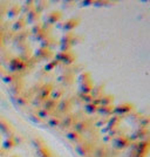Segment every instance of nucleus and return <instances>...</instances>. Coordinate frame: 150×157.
Returning a JSON list of instances; mask_svg holds the SVG:
<instances>
[{"label": "nucleus", "instance_id": "obj_1", "mask_svg": "<svg viewBox=\"0 0 150 157\" xmlns=\"http://www.w3.org/2000/svg\"><path fill=\"white\" fill-rule=\"evenodd\" d=\"M94 144L88 140H83L75 145V151L78 152L79 156L81 157H93V150H94Z\"/></svg>", "mask_w": 150, "mask_h": 157}, {"label": "nucleus", "instance_id": "obj_2", "mask_svg": "<svg viewBox=\"0 0 150 157\" xmlns=\"http://www.w3.org/2000/svg\"><path fill=\"white\" fill-rule=\"evenodd\" d=\"M8 69L11 73H22L24 71L27 69V65L24 60H21L19 56H14L8 61Z\"/></svg>", "mask_w": 150, "mask_h": 157}, {"label": "nucleus", "instance_id": "obj_3", "mask_svg": "<svg viewBox=\"0 0 150 157\" xmlns=\"http://www.w3.org/2000/svg\"><path fill=\"white\" fill-rule=\"evenodd\" d=\"M135 110V105L130 102H123L118 105H114V115H117L120 117L128 116Z\"/></svg>", "mask_w": 150, "mask_h": 157}, {"label": "nucleus", "instance_id": "obj_4", "mask_svg": "<svg viewBox=\"0 0 150 157\" xmlns=\"http://www.w3.org/2000/svg\"><path fill=\"white\" fill-rule=\"evenodd\" d=\"M91 125H93V123L90 122L89 118L81 117V118H78V121L74 124L73 129L76 130L78 132H80L81 135H85L86 132H89L91 130Z\"/></svg>", "mask_w": 150, "mask_h": 157}, {"label": "nucleus", "instance_id": "obj_5", "mask_svg": "<svg viewBox=\"0 0 150 157\" xmlns=\"http://www.w3.org/2000/svg\"><path fill=\"white\" fill-rule=\"evenodd\" d=\"M76 121H78V118L76 116L72 114V113H69V114H67V115H63L62 117H61V124H60V129L63 131H68L73 129V127L74 124L76 123Z\"/></svg>", "mask_w": 150, "mask_h": 157}, {"label": "nucleus", "instance_id": "obj_6", "mask_svg": "<svg viewBox=\"0 0 150 157\" xmlns=\"http://www.w3.org/2000/svg\"><path fill=\"white\" fill-rule=\"evenodd\" d=\"M62 17H63V14L60 10H53V11H49L48 13L46 14L45 22L49 24L51 26L56 25L58 22H60L62 20Z\"/></svg>", "mask_w": 150, "mask_h": 157}, {"label": "nucleus", "instance_id": "obj_7", "mask_svg": "<svg viewBox=\"0 0 150 157\" xmlns=\"http://www.w3.org/2000/svg\"><path fill=\"white\" fill-rule=\"evenodd\" d=\"M113 144H114V147L118 149V150H123V149H127V148H130L131 147V142L129 137L128 136H125V135H120L117 137H115L113 140Z\"/></svg>", "mask_w": 150, "mask_h": 157}, {"label": "nucleus", "instance_id": "obj_8", "mask_svg": "<svg viewBox=\"0 0 150 157\" xmlns=\"http://www.w3.org/2000/svg\"><path fill=\"white\" fill-rule=\"evenodd\" d=\"M130 142L135 143L137 141H143V140H148L149 137V128H138L137 130H135L130 136H128Z\"/></svg>", "mask_w": 150, "mask_h": 157}, {"label": "nucleus", "instance_id": "obj_9", "mask_svg": "<svg viewBox=\"0 0 150 157\" xmlns=\"http://www.w3.org/2000/svg\"><path fill=\"white\" fill-rule=\"evenodd\" d=\"M56 110L59 111L60 114H63L67 115L73 110V103L72 100L69 98H61L60 101H58V107H56Z\"/></svg>", "mask_w": 150, "mask_h": 157}, {"label": "nucleus", "instance_id": "obj_10", "mask_svg": "<svg viewBox=\"0 0 150 157\" xmlns=\"http://www.w3.org/2000/svg\"><path fill=\"white\" fill-rule=\"evenodd\" d=\"M53 87H54V86L52 85V82H46V83H44L42 87H41V89H40V92L37 94L35 98H39L40 101H42V102L46 101L47 98H49V96H51Z\"/></svg>", "mask_w": 150, "mask_h": 157}, {"label": "nucleus", "instance_id": "obj_11", "mask_svg": "<svg viewBox=\"0 0 150 157\" xmlns=\"http://www.w3.org/2000/svg\"><path fill=\"white\" fill-rule=\"evenodd\" d=\"M134 147V150L137 154H142V155H147L148 156V152L150 149V143L149 140H143V141H137L134 144H131Z\"/></svg>", "mask_w": 150, "mask_h": 157}, {"label": "nucleus", "instance_id": "obj_12", "mask_svg": "<svg viewBox=\"0 0 150 157\" xmlns=\"http://www.w3.org/2000/svg\"><path fill=\"white\" fill-rule=\"evenodd\" d=\"M80 22H81V19L78 18V17H75V18H69V19H67L66 21H63L61 25H60V28H62L65 32H72L73 29H75L76 27L80 25Z\"/></svg>", "mask_w": 150, "mask_h": 157}, {"label": "nucleus", "instance_id": "obj_13", "mask_svg": "<svg viewBox=\"0 0 150 157\" xmlns=\"http://www.w3.org/2000/svg\"><path fill=\"white\" fill-rule=\"evenodd\" d=\"M33 56L38 60V61H40V60H49L53 56V52H52V49L44 48V47H39V48L34 52Z\"/></svg>", "mask_w": 150, "mask_h": 157}, {"label": "nucleus", "instance_id": "obj_14", "mask_svg": "<svg viewBox=\"0 0 150 157\" xmlns=\"http://www.w3.org/2000/svg\"><path fill=\"white\" fill-rule=\"evenodd\" d=\"M56 81L62 86H71L75 81V76L72 72H65L56 78Z\"/></svg>", "mask_w": 150, "mask_h": 157}, {"label": "nucleus", "instance_id": "obj_15", "mask_svg": "<svg viewBox=\"0 0 150 157\" xmlns=\"http://www.w3.org/2000/svg\"><path fill=\"white\" fill-rule=\"evenodd\" d=\"M1 78H2V81L8 86L14 85V83H17V82L22 81L21 74H18V73H11V72L5 73V74H4V76H2Z\"/></svg>", "mask_w": 150, "mask_h": 157}, {"label": "nucleus", "instance_id": "obj_16", "mask_svg": "<svg viewBox=\"0 0 150 157\" xmlns=\"http://www.w3.org/2000/svg\"><path fill=\"white\" fill-rule=\"evenodd\" d=\"M0 132L2 135H6L7 137L13 136V132H14L13 125L11 124L8 121H6V120L0 118Z\"/></svg>", "mask_w": 150, "mask_h": 157}, {"label": "nucleus", "instance_id": "obj_17", "mask_svg": "<svg viewBox=\"0 0 150 157\" xmlns=\"http://www.w3.org/2000/svg\"><path fill=\"white\" fill-rule=\"evenodd\" d=\"M66 137L67 140L69 141V142H72V143H80V142H82L83 140H86L85 136L83 135H81L80 132H78L76 130H74V129H71V130H68L66 132Z\"/></svg>", "mask_w": 150, "mask_h": 157}, {"label": "nucleus", "instance_id": "obj_18", "mask_svg": "<svg viewBox=\"0 0 150 157\" xmlns=\"http://www.w3.org/2000/svg\"><path fill=\"white\" fill-rule=\"evenodd\" d=\"M25 20H26L27 25H31V26L35 25V24H39L40 13H39V12H37V11L33 8V10H31L29 12H27V13H26Z\"/></svg>", "mask_w": 150, "mask_h": 157}, {"label": "nucleus", "instance_id": "obj_19", "mask_svg": "<svg viewBox=\"0 0 150 157\" xmlns=\"http://www.w3.org/2000/svg\"><path fill=\"white\" fill-rule=\"evenodd\" d=\"M14 100H15V103L18 105H20V107H26V105H29L31 101H32L31 95L25 94V92L22 93V94H20V95H18V96H15Z\"/></svg>", "mask_w": 150, "mask_h": 157}, {"label": "nucleus", "instance_id": "obj_20", "mask_svg": "<svg viewBox=\"0 0 150 157\" xmlns=\"http://www.w3.org/2000/svg\"><path fill=\"white\" fill-rule=\"evenodd\" d=\"M21 13V7L20 5H12V6H10L7 8L6 11V15L8 19H15V18H18Z\"/></svg>", "mask_w": 150, "mask_h": 157}, {"label": "nucleus", "instance_id": "obj_21", "mask_svg": "<svg viewBox=\"0 0 150 157\" xmlns=\"http://www.w3.org/2000/svg\"><path fill=\"white\" fill-rule=\"evenodd\" d=\"M15 147H17V142L14 140V136H10V137L5 138L4 141H1V149L4 151L12 150Z\"/></svg>", "mask_w": 150, "mask_h": 157}, {"label": "nucleus", "instance_id": "obj_22", "mask_svg": "<svg viewBox=\"0 0 150 157\" xmlns=\"http://www.w3.org/2000/svg\"><path fill=\"white\" fill-rule=\"evenodd\" d=\"M121 123H122V117H120L117 115H113L109 118H107V125L106 127L110 130L114 128H118Z\"/></svg>", "mask_w": 150, "mask_h": 157}, {"label": "nucleus", "instance_id": "obj_23", "mask_svg": "<svg viewBox=\"0 0 150 157\" xmlns=\"http://www.w3.org/2000/svg\"><path fill=\"white\" fill-rule=\"evenodd\" d=\"M8 90L12 93L14 95V98H15V96H18V95H20V94H22V93L25 92V85H24L22 81H20V82H17L14 85L10 86Z\"/></svg>", "mask_w": 150, "mask_h": 157}, {"label": "nucleus", "instance_id": "obj_24", "mask_svg": "<svg viewBox=\"0 0 150 157\" xmlns=\"http://www.w3.org/2000/svg\"><path fill=\"white\" fill-rule=\"evenodd\" d=\"M29 34H31V32H28V31H26V29H24V31H21V32H18L13 36L14 42H15L17 45H19V44H24V42H27V39H28Z\"/></svg>", "mask_w": 150, "mask_h": 157}, {"label": "nucleus", "instance_id": "obj_25", "mask_svg": "<svg viewBox=\"0 0 150 157\" xmlns=\"http://www.w3.org/2000/svg\"><path fill=\"white\" fill-rule=\"evenodd\" d=\"M27 24H26V20H25V17H21V18H18V19L15 20L13 22V25H12V29H13L14 32H21V31H24L25 28H26Z\"/></svg>", "mask_w": 150, "mask_h": 157}, {"label": "nucleus", "instance_id": "obj_26", "mask_svg": "<svg viewBox=\"0 0 150 157\" xmlns=\"http://www.w3.org/2000/svg\"><path fill=\"white\" fill-rule=\"evenodd\" d=\"M44 109L48 111H52V113H55L56 111V107H58V101L53 100V98H47L46 101H44V103L41 105Z\"/></svg>", "mask_w": 150, "mask_h": 157}, {"label": "nucleus", "instance_id": "obj_27", "mask_svg": "<svg viewBox=\"0 0 150 157\" xmlns=\"http://www.w3.org/2000/svg\"><path fill=\"white\" fill-rule=\"evenodd\" d=\"M93 157H109V150L105 145H98L93 150Z\"/></svg>", "mask_w": 150, "mask_h": 157}, {"label": "nucleus", "instance_id": "obj_28", "mask_svg": "<svg viewBox=\"0 0 150 157\" xmlns=\"http://www.w3.org/2000/svg\"><path fill=\"white\" fill-rule=\"evenodd\" d=\"M98 113L102 116L110 117L114 115V105H100L98 108Z\"/></svg>", "mask_w": 150, "mask_h": 157}, {"label": "nucleus", "instance_id": "obj_29", "mask_svg": "<svg viewBox=\"0 0 150 157\" xmlns=\"http://www.w3.org/2000/svg\"><path fill=\"white\" fill-rule=\"evenodd\" d=\"M63 95H65V89L62 87H53V90L49 98L55 101H60L61 98H63Z\"/></svg>", "mask_w": 150, "mask_h": 157}, {"label": "nucleus", "instance_id": "obj_30", "mask_svg": "<svg viewBox=\"0 0 150 157\" xmlns=\"http://www.w3.org/2000/svg\"><path fill=\"white\" fill-rule=\"evenodd\" d=\"M91 96L93 98H101L103 95H105V85H98L94 86L93 89H91Z\"/></svg>", "mask_w": 150, "mask_h": 157}, {"label": "nucleus", "instance_id": "obj_31", "mask_svg": "<svg viewBox=\"0 0 150 157\" xmlns=\"http://www.w3.org/2000/svg\"><path fill=\"white\" fill-rule=\"evenodd\" d=\"M56 45V40L53 38L52 35H47L45 39L40 42V47H44V48H48V49H52L53 47Z\"/></svg>", "mask_w": 150, "mask_h": 157}, {"label": "nucleus", "instance_id": "obj_32", "mask_svg": "<svg viewBox=\"0 0 150 157\" xmlns=\"http://www.w3.org/2000/svg\"><path fill=\"white\" fill-rule=\"evenodd\" d=\"M37 156L38 157H55L53 151L48 148V145L46 144L45 147L40 148V149H37Z\"/></svg>", "mask_w": 150, "mask_h": 157}, {"label": "nucleus", "instance_id": "obj_33", "mask_svg": "<svg viewBox=\"0 0 150 157\" xmlns=\"http://www.w3.org/2000/svg\"><path fill=\"white\" fill-rule=\"evenodd\" d=\"M47 123L51 128H60V124H61V116L54 114L53 116L47 120Z\"/></svg>", "mask_w": 150, "mask_h": 157}, {"label": "nucleus", "instance_id": "obj_34", "mask_svg": "<svg viewBox=\"0 0 150 157\" xmlns=\"http://www.w3.org/2000/svg\"><path fill=\"white\" fill-rule=\"evenodd\" d=\"M115 98L111 94H105L102 98H100V105H114Z\"/></svg>", "mask_w": 150, "mask_h": 157}, {"label": "nucleus", "instance_id": "obj_35", "mask_svg": "<svg viewBox=\"0 0 150 157\" xmlns=\"http://www.w3.org/2000/svg\"><path fill=\"white\" fill-rule=\"evenodd\" d=\"M74 35H75V34L73 32H66L65 34L62 35L61 40H60V45H71V46H72Z\"/></svg>", "mask_w": 150, "mask_h": 157}, {"label": "nucleus", "instance_id": "obj_36", "mask_svg": "<svg viewBox=\"0 0 150 157\" xmlns=\"http://www.w3.org/2000/svg\"><path fill=\"white\" fill-rule=\"evenodd\" d=\"M48 5H49V2H48V1H45V0L34 1V10L41 14V12H44L46 8L48 7Z\"/></svg>", "mask_w": 150, "mask_h": 157}, {"label": "nucleus", "instance_id": "obj_37", "mask_svg": "<svg viewBox=\"0 0 150 157\" xmlns=\"http://www.w3.org/2000/svg\"><path fill=\"white\" fill-rule=\"evenodd\" d=\"M93 87H94L93 81L86 82V83H81L80 85V94H90Z\"/></svg>", "mask_w": 150, "mask_h": 157}, {"label": "nucleus", "instance_id": "obj_38", "mask_svg": "<svg viewBox=\"0 0 150 157\" xmlns=\"http://www.w3.org/2000/svg\"><path fill=\"white\" fill-rule=\"evenodd\" d=\"M35 114H37L41 120H48V118L51 117V116H53L55 113L46 110V109H44V108H40V109H38V110L35 111Z\"/></svg>", "mask_w": 150, "mask_h": 157}, {"label": "nucleus", "instance_id": "obj_39", "mask_svg": "<svg viewBox=\"0 0 150 157\" xmlns=\"http://www.w3.org/2000/svg\"><path fill=\"white\" fill-rule=\"evenodd\" d=\"M78 81L80 82V85H81V83H86V82H90V81H93L90 73L89 72H82L80 75H79Z\"/></svg>", "mask_w": 150, "mask_h": 157}, {"label": "nucleus", "instance_id": "obj_40", "mask_svg": "<svg viewBox=\"0 0 150 157\" xmlns=\"http://www.w3.org/2000/svg\"><path fill=\"white\" fill-rule=\"evenodd\" d=\"M58 65H59V62H58L56 60L52 59V60H49V61L46 63L45 67H44V69H45L47 73H51V72H53V71H54L56 67H58Z\"/></svg>", "mask_w": 150, "mask_h": 157}, {"label": "nucleus", "instance_id": "obj_41", "mask_svg": "<svg viewBox=\"0 0 150 157\" xmlns=\"http://www.w3.org/2000/svg\"><path fill=\"white\" fill-rule=\"evenodd\" d=\"M98 105H94L93 102H90V103H86L83 109H85V111L87 114L93 115V114H96V113H98Z\"/></svg>", "mask_w": 150, "mask_h": 157}, {"label": "nucleus", "instance_id": "obj_42", "mask_svg": "<svg viewBox=\"0 0 150 157\" xmlns=\"http://www.w3.org/2000/svg\"><path fill=\"white\" fill-rule=\"evenodd\" d=\"M71 52H72V51H71ZM71 52H60V51H59L58 53H55V55H54V60H56L59 63H60V62L62 63V62L67 59V56L69 55V53H71Z\"/></svg>", "mask_w": 150, "mask_h": 157}, {"label": "nucleus", "instance_id": "obj_43", "mask_svg": "<svg viewBox=\"0 0 150 157\" xmlns=\"http://www.w3.org/2000/svg\"><path fill=\"white\" fill-rule=\"evenodd\" d=\"M20 7H21V11H24L25 13H27V12H29L31 10L34 8V1H24L20 5Z\"/></svg>", "mask_w": 150, "mask_h": 157}, {"label": "nucleus", "instance_id": "obj_44", "mask_svg": "<svg viewBox=\"0 0 150 157\" xmlns=\"http://www.w3.org/2000/svg\"><path fill=\"white\" fill-rule=\"evenodd\" d=\"M32 144L34 145L35 149H40V148L45 147L46 142H45V140H42L41 137H34L32 140Z\"/></svg>", "mask_w": 150, "mask_h": 157}, {"label": "nucleus", "instance_id": "obj_45", "mask_svg": "<svg viewBox=\"0 0 150 157\" xmlns=\"http://www.w3.org/2000/svg\"><path fill=\"white\" fill-rule=\"evenodd\" d=\"M137 123H138V128H149V123H150L149 116L143 115V116L141 117V120H140Z\"/></svg>", "mask_w": 150, "mask_h": 157}, {"label": "nucleus", "instance_id": "obj_46", "mask_svg": "<svg viewBox=\"0 0 150 157\" xmlns=\"http://www.w3.org/2000/svg\"><path fill=\"white\" fill-rule=\"evenodd\" d=\"M75 60H76V55H75V53L73 52H71L69 53V55L67 56V59L62 62V65H65V66H72L74 62H75Z\"/></svg>", "mask_w": 150, "mask_h": 157}, {"label": "nucleus", "instance_id": "obj_47", "mask_svg": "<svg viewBox=\"0 0 150 157\" xmlns=\"http://www.w3.org/2000/svg\"><path fill=\"white\" fill-rule=\"evenodd\" d=\"M79 96H80V100H81V102H83V103H90L93 102V96H91V94H79Z\"/></svg>", "mask_w": 150, "mask_h": 157}, {"label": "nucleus", "instance_id": "obj_48", "mask_svg": "<svg viewBox=\"0 0 150 157\" xmlns=\"http://www.w3.org/2000/svg\"><path fill=\"white\" fill-rule=\"evenodd\" d=\"M128 116H129V117H130L131 120L134 121V122H138V121L141 120V117L143 116V114H141L140 111L134 110V111H133V113L130 114V115H128Z\"/></svg>", "mask_w": 150, "mask_h": 157}, {"label": "nucleus", "instance_id": "obj_49", "mask_svg": "<svg viewBox=\"0 0 150 157\" xmlns=\"http://www.w3.org/2000/svg\"><path fill=\"white\" fill-rule=\"evenodd\" d=\"M42 85H44L42 82H37V83H35V85L33 86L32 88L29 89V92L32 93V94H35V95H37V94H38V93L40 92V89H41Z\"/></svg>", "mask_w": 150, "mask_h": 157}, {"label": "nucleus", "instance_id": "obj_50", "mask_svg": "<svg viewBox=\"0 0 150 157\" xmlns=\"http://www.w3.org/2000/svg\"><path fill=\"white\" fill-rule=\"evenodd\" d=\"M29 120L32 121L33 123H35V124H40V123H42V120L35 114V113H33V114H31L29 115Z\"/></svg>", "mask_w": 150, "mask_h": 157}, {"label": "nucleus", "instance_id": "obj_51", "mask_svg": "<svg viewBox=\"0 0 150 157\" xmlns=\"http://www.w3.org/2000/svg\"><path fill=\"white\" fill-rule=\"evenodd\" d=\"M95 125H96L98 128H100V129H102L103 127H106V125H107V118H103V120H98V122L95 123Z\"/></svg>", "mask_w": 150, "mask_h": 157}, {"label": "nucleus", "instance_id": "obj_52", "mask_svg": "<svg viewBox=\"0 0 150 157\" xmlns=\"http://www.w3.org/2000/svg\"><path fill=\"white\" fill-rule=\"evenodd\" d=\"M110 4H114V2H110V1H94V6H108Z\"/></svg>", "mask_w": 150, "mask_h": 157}, {"label": "nucleus", "instance_id": "obj_53", "mask_svg": "<svg viewBox=\"0 0 150 157\" xmlns=\"http://www.w3.org/2000/svg\"><path fill=\"white\" fill-rule=\"evenodd\" d=\"M72 46L71 45H60V52H71Z\"/></svg>", "mask_w": 150, "mask_h": 157}, {"label": "nucleus", "instance_id": "obj_54", "mask_svg": "<svg viewBox=\"0 0 150 157\" xmlns=\"http://www.w3.org/2000/svg\"><path fill=\"white\" fill-rule=\"evenodd\" d=\"M62 5H63L66 8H72L73 6H75V5H76V2H75V1H63V2H62Z\"/></svg>", "mask_w": 150, "mask_h": 157}, {"label": "nucleus", "instance_id": "obj_55", "mask_svg": "<svg viewBox=\"0 0 150 157\" xmlns=\"http://www.w3.org/2000/svg\"><path fill=\"white\" fill-rule=\"evenodd\" d=\"M80 5L82 7H87V6H94V1H81Z\"/></svg>", "mask_w": 150, "mask_h": 157}, {"label": "nucleus", "instance_id": "obj_56", "mask_svg": "<svg viewBox=\"0 0 150 157\" xmlns=\"http://www.w3.org/2000/svg\"><path fill=\"white\" fill-rule=\"evenodd\" d=\"M4 46V34L0 32V48Z\"/></svg>", "mask_w": 150, "mask_h": 157}, {"label": "nucleus", "instance_id": "obj_57", "mask_svg": "<svg viewBox=\"0 0 150 157\" xmlns=\"http://www.w3.org/2000/svg\"><path fill=\"white\" fill-rule=\"evenodd\" d=\"M103 140H105V142H108V141H110V140H113V138H111L109 135H106L105 137H103Z\"/></svg>", "mask_w": 150, "mask_h": 157}, {"label": "nucleus", "instance_id": "obj_58", "mask_svg": "<svg viewBox=\"0 0 150 157\" xmlns=\"http://www.w3.org/2000/svg\"><path fill=\"white\" fill-rule=\"evenodd\" d=\"M10 157H20L19 155H12V156H10Z\"/></svg>", "mask_w": 150, "mask_h": 157}, {"label": "nucleus", "instance_id": "obj_59", "mask_svg": "<svg viewBox=\"0 0 150 157\" xmlns=\"http://www.w3.org/2000/svg\"><path fill=\"white\" fill-rule=\"evenodd\" d=\"M0 143H1V136H0Z\"/></svg>", "mask_w": 150, "mask_h": 157}, {"label": "nucleus", "instance_id": "obj_60", "mask_svg": "<svg viewBox=\"0 0 150 157\" xmlns=\"http://www.w3.org/2000/svg\"><path fill=\"white\" fill-rule=\"evenodd\" d=\"M1 150H2V149H0V155H1Z\"/></svg>", "mask_w": 150, "mask_h": 157}]
</instances>
